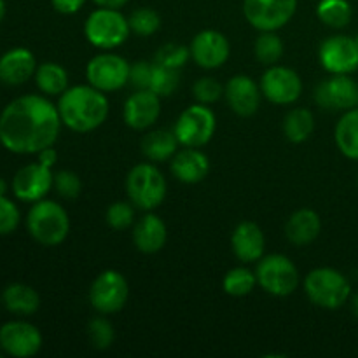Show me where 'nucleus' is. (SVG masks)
Here are the masks:
<instances>
[{
  "instance_id": "1",
  "label": "nucleus",
  "mask_w": 358,
  "mask_h": 358,
  "mask_svg": "<svg viewBox=\"0 0 358 358\" xmlns=\"http://www.w3.org/2000/svg\"><path fill=\"white\" fill-rule=\"evenodd\" d=\"M58 107L41 94H24L0 114V143L14 154H38L52 147L62 129Z\"/></svg>"
},
{
  "instance_id": "2",
  "label": "nucleus",
  "mask_w": 358,
  "mask_h": 358,
  "mask_svg": "<svg viewBox=\"0 0 358 358\" xmlns=\"http://www.w3.org/2000/svg\"><path fill=\"white\" fill-rule=\"evenodd\" d=\"M58 114L62 124L76 133H90L100 128L108 117L110 103L107 93L91 84L72 86L59 94Z\"/></svg>"
},
{
  "instance_id": "3",
  "label": "nucleus",
  "mask_w": 358,
  "mask_h": 358,
  "mask_svg": "<svg viewBox=\"0 0 358 358\" xmlns=\"http://www.w3.org/2000/svg\"><path fill=\"white\" fill-rule=\"evenodd\" d=\"M27 227L37 243L44 247H58L70 233L69 213L56 201L41 199L28 210Z\"/></svg>"
},
{
  "instance_id": "4",
  "label": "nucleus",
  "mask_w": 358,
  "mask_h": 358,
  "mask_svg": "<svg viewBox=\"0 0 358 358\" xmlns=\"http://www.w3.org/2000/svg\"><path fill=\"white\" fill-rule=\"evenodd\" d=\"M168 184L164 175L156 164L138 163L129 170L126 177V194L135 208L143 212H152L163 205L166 198Z\"/></svg>"
},
{
  "instance_id": "5",
  "label": "nucleus",
  "mask_w": 358,
  "mask_h": 358,
  "mask_svg": "<svg viewBox=\"0 0 358 358\" xmlns=\"http://www.w3.org/2000/svg\"><path fill=\"white\" fill-rule=\"evenodd\" d=\"M303 287L308 299L324 310H338L345 306L352 296L348 278L334 268L311 269L304 278Z\"/></svg>"
},
{
  "instance_id": "6",
  "label": "nucleus",
  "mask_w": 358,
  "mask_h": 358,
  "mask_svg": "<svg viewBox=\"0 0 358 358\" xmlns=\"http://www.w3.org/2000/svg\"><path fill=\"white\" fill-rule=\"evenodd\" d=\"M131 28L129 21L119 9L98 7L87 16L84 23V35L87 42L101 51H112L128 41Z\"/></svg>"
},
{
  "instance_id": "7",
  "label": "nucleus",
  "mask_w": 358,
  "mask_h": 358,
  "mask_svg": "<svg viewBox=\"0 0 358 358\" xmlns=\"http://www.w3.org/2000/svg\"><path fill=\"white\" fill-rule=\"evenodd\" d=\"M257 285L275 297H287L299 285V271L287 255L271 254L257 261Z\"/></svg>"
},
{
  "instance_id": "8",
  "label": "nucleus",
  "mask_w": 358,
  "mask_h": 358,
  "mask_svg": "<svg viewBox=\"0 0 358 358\" xmlns=\"http://www.w3.org/2000/svg\"><path fill=\"white\" fill-rule=\"evenodd\" d=\"M217 119L208 105L194 103L185 108L175 122V135L182 147L201 149L215 135Z\"/></svg>"
},
{
  "instance_id": "9",
  "label": "nucleus",
  "mask_w": 358,
  "mask_h": 358,
  "mask_svg": "<svg viewBox=\"0 0 358 358\" xmlns=\"http://www.w3.org/2000/svg\"><path fill=\"white\" fill-rule=\"evenodd\" d=\"M128 280L115 269L100 273L90 287V303L100 315L119 313L128 303Z\"/></svg>"
},
{
  "instance_id": "10",
  "label": "nucleus",
  "mask_w": 358,
  "mask_h": 358,
  "mask_svg": "<svg viewBox=\"0 0 358 358\" xmlns=\"http://www.w3.org/2000/svg\"><path fill=\"white\" fill-rule=\"evenodd\" d=\"M86 79L87 84L103 93L119 91L129 83V63L115 52H100L87 63Z\"/></svg>"
},
{
  "instance_id": "11",
  "label": "nucleus",
  "mask_w": 358,
  "mask_h": 358,
  "mask_svg": "<svg viewBox=\"0 0 358 358\" xmlns=\"http://www.w3.org/2000/svg\"><path fill=\"white\" fill-rule=\"evenodd\" d=\"M296 10L297 0H243L245 20L259 31H278Z\"/></svg>"
},
{
  "instance_id": "12",
  "label": "nucleus",
  "mask_w": 358,
  "mask_h": 358,
  "mask_svg": "<svg viewBox=\"0 0 358 358\" xmlns=\"http://www.w3.org/2000/svg\"><path fill=\"white\" fill-rule=\"evenodd\" d=\"M262 96L275 105L296 103L303 93V80L296 70L283 65H271L261 77Z\"/></svg>"
},
{
  "instance_id": "13",
  "label": "nucleus",
  "mask_w": 358,
  "mask_h": 358,
  "mask_svg": "<svg viewBox=\"0 0 358 358\" xmlns=\"http://www.w3.org/2000/svg\"><path fill=\"white\" fill-rule=\"evenodd\" d=\"M0 348L6 355L16 358L34 357L42 348V334L30 322H6L0 327Z\"/></svg>"
},
{
  "instance_id": "14",
  "label": "nucleus",
  "mask_w": 358,
  "mask_h": 358,
  "mask_svg": "<svg viewBox=\"0 0 358 358\" xmlns=\"http://www.w3.org/2000/svg\"><path fill=\"white\" fill-rule=\"evenodd\" d=\"M315 101L325 110H350L358 103V84L345 73H331L315 87Z\"/></svg>"
},
{
  "instance_id": "15",
  "label": "nucleus",
  "mask_w": 358,
  "mask_h": 358,
  "mask_svg": "<svg viewBox=\"0 0 358 358\" xmlns=\"http://www.w3.org/2000/svg\"><path fill=\"white\" fill-rule=\"evenodd\" d=\"M320 65L329 73L350 76L358 69V44L357 38L348 35H332L325 38L318 51Z\"/></svg>"
},
{
  "instance_id": "16",
  "label": "nucleus",
  "mask_w": 358,
  "mask_h": 358,
  "mask_svg": "<svg viewBox=\"0 0 358 358\" xmlns=\"http://www.w3.org/2000/svg\"><path fill=\"white\" fill-rule=\"evenodd\" d=\"M52 187H55V175L51 168L44 166L38 161L17 170L13 178L14 196L24 203L41 201Z\"/></svg>"
},
{
  "instance_id": "17",
  "label": "nucleus",
  "mask_w": 358,
  "mask_h": 358,
  "mask_svg": "<svg viewBox=\"0 0 358 358\" xmlns=\"http://www.w3.org/2000/svg\"><path fill=\"white\" fill-rule=\"evenodd\" d=\"M191 58L205 70L220 69L229 59L231 45L224 34L217 30H203L192 38Z\"/></svg>"
},
{
  "instance_id": "18",
  "label": "nucleus",
  "mask_w": 358,
  "mask_h": 358,
  "mask_svg": "<svg viewBox=\"0 0 358 358\" xmlns=\"http://www.w3.org/2000/svg\"><path fill=\"white\" fill-rule=\"evenodd\" d=\"M224 96L231 110L240 117H250L261 107V86L252 77L240 73L227 80L224 86Z\"/></svg>"
},
{
  "instance_id": "19",
  "label": "nucleus",
  "mask_w": 358,
  "mask_h": 358,
  "mask_svg": "<svg viewBox=\"0 0 358 358\" xmlns=\"http://www.w3.org/2000/svg\"><path fill=\"white\" fill-rule=\"evenodd\" d=\"M161 96L150 90H135L124 101L122 117L131 129H149L159 119Z\"/></svg>"
},
{
  "instance_id": "20",
  "label": "nucleus",
  "mask_w": 358,
  "mask_h": 358,
  "mask_svg": "<svg viewBox=\"0 0 358 358\" xmlns=\"http://www.w3.org/2000/svg\"><path fill=\"white\" fill-rule=\"evenodd\" d=\"M231 248L238 261L243 264H252L264 257L266 238L261 227L250 220L238 224L231 236Z\"/></svg>"
},
{
  "instance_id": "21",
  "label": "nucleus",
  "mask_w": 358,
  "mask_h": 358,
  "mask_svg": "<svg viewBox=\"0 0 358 358\" xmlns=\"http://www.w3.org/2000/svg\"><path fill=\"white\" fill-rule=\"evenodd\" d=\"M170 170L177 180L184 184H198L208 177L210 159L203 150L196 147H184L171 157Z\"/></svg>"
},
{
  "instance_id": "22",
  "label": "nucleus",
  "mask_w": 358,
  "mask_h": 358,
  "mask_svg": "<svg viewBox=\"0 0 358 358\" xmlns=\"http://www.w3.org/2000/svg\"><path fill=\"white\" fill-rule=\"evenodd\" d=\"M37 66L35 56L30 49H9L0 58V80L7 86H21L35 76Z\"/></svg>"
},
{
  "instance_id": "23",
  "label": "nucleus",
  "mask_w": 358,
  "mask_h": 358,
  "mask_svg": "<svg viewBox=\"0 0 358 358\" xmlns=\"http://www.w3.org/2000/svg\"><path fill=\"white\" fill-rule=\"evenodd\" d=\"M166 224L156 213H145L133 226V243H135L136 250L142 252V254H157L159 250H163V247L166 245Z\"/></svg>"
},
{
  "instance_id": "24",
  "label": "nucleus",
  "mask_w": 358,
  "mask_h": 358,
  "mask_svg": "<svg viewBox=\"0 0 358 358\" xmlns=\"http://www.w3.org/2000/svg\"><path fill=\"white\" fill-rule=\"evenodd\" d=\"M322 231V220L315 210L301 208L289 217L285 224V236L296 247L311 245Z\"/></svg>"
},
{
  "instance_id": "25",
  "label": "nucleus",
  "mask_w": 358,
  "mask_h": 358,
  "mask_svg": "<svg viewBox=\"0 0 358 358\" xmlns=\"http://www.w3.org/2000/svg\"><path fill=\"white\" fill-rule=\"evenodd\" d=\"M2 303L9 313L28 317L37 313L41 308V296L34 287L24 283H10L2 292Z\"/></svg>"
},
{
  "instance_id": "26",
  "label": "nucleus",
  "mask_w": 358,
  "mask_h": 358,
  "mask_svg": "<svg viewBox=\"0 0 358 358\" xmlns=\"http://www.w3.org/2000/svg\"><path fill=\"white\" fill-rule=\"evenodd\" d=\"M178 138L173 129H152L142 140V152L152 163L171 159L178 150Z\"/></svg>"
},
{
  "instance_id": "27",
  "label": "nucleus",
  "mask_w": 358,
  "mask_h": 358,
  "mask_svg": "<svg viewBox=\"0 0 358 358\" xmlns=\"http://www.w3.org/2000/svg\"><path fill=\"white\" fill-rule=\"evenodd\" d=\"M336 145L348 159L358 161V107L350 108L336 124Z\"/></svg>"
},
{
  "instance_id": "28",
  "label": "nucleus",
  "mask_w": 358,
  "mask_h": 358,
  "mask_svg": "<svg viewBox=\"0 0 358 358\" xmlns=\"http://www.w3.org/2000/svg\"><path fill=\"white\" fill-rule=\"evenodd\" d=\"M35 84L45 96H59L69 90V72L55 62H45L35 70Z\"/></svg>"
},
{
  "instance_id": "29",
  "label": "nucleus",
  "mask_w": 358,
  "mask_h": 358,
  "mask_svg": "<svg viewBox=\"0 0 358 358\" xmlns=\"http://www.w3.org/2000/svg\"><path fill=\"white\" fill-rule=\"evenodd\" d=\"M315 129V117L308 108H292L283 121V135L289 142L303 143Z\"/></svg>"
},
{
  "instance_id": "30",
  "label": "nucleus",
  "mask_w": 358,
  "mask_h": 358,
  "mask_svg": "<svg viewBox=\"0 0 358 358\" xmlns=\"http://www.w3.org/2000/svg\"><path fill=\"white\" fill-rule=\"evenodd\" d=\"M352 6L348 0H320L317 6V16L325 27L341 30L352 21Z\"/></svg>"
},
{
  "instance_id": "31",
  "label": "nucleus",
  "mask_w": 358,
  "mask_h": 358,
  "mask_svg": "<svg viewBox=\"0 0 358 358\" xmlns=\"http://www.w3.org/2000/svg\"><path fill=\"white\" fill-rule=\"evenodd\" d=\"M257 285V276L248 268H233L226 273L222 280V289L231 297H245L252 294Z\"/></svg>"
},
{
  "instance_id": "32",
  "label": "nucleus",
  "mask_w": 358,
  "mask_h": 358,
  "mask_svg": "<svg viewBox=\"0 0 358 358\" xmlns=\"http://www.w3.org/2000/svg\"><path fill=\"white\" fill-rule=\"evenodd\" d=\"M283 51H285V48H283L282 38L278 37L276 31H261L259 34L254 45L255 58L259 63L266 66L276 65L282 59Z\"/></svg>"
},
{
  "instance_id": "33",
  "label": "nucleus",
  "mask_w": 358,
  "mask_h": 358,
  "mask_svg": "<svg viewBox=\"0 0 358 358\" xmlns=\"http://www.w3.org/2000/svg\"><path fill=\"white\" fill-rule=\"evenodd\" d=\"M180 84V70L159 65L152 62V76H150L149 90L157 96H171Z\"/></svg>"
},
{
  "instance_id": "34",
  "label": "nucleus",
  "mask_w": 358,
  "mask_h": 358,
  "mask_svg": "<svg viewBox=\"0 0 358 358\" xmlns=\"http://www.w3.org/2000/svg\"><path fill=\"white\" fill-rule=\"evenodd\" d=\"M128 21L133 34L140 35V37L154 35L161 28V16L150 7H140V9L133 10Z\"/></svg>"
},
{
  "instance_id": "35",
  "label": "nucleus",
  "mask_w": 358,
  "mask_h": 358,
  "mask_svg": "<svg viewBox=\"0 0 358 358\" xmlns=\"http://www.w3.org/2000/svg\"><path fill=\"white\" fill-rule=\"evenodd\" d=\"M105 220L115 231H124L135 224V205L131 201L112 203L105 213Z\"/></svg>"
},
{
  "instance_id": "36",
  "label": "nucleus",
  "mask_w": 358,
  "mask_h": 358,
  "mask_svg": "<svg viewBox=\"0 0 358 358\" xmlns=\"http://www.w3.org/2000/svg\"><path fill=\"white\" fill-rule=\"evenodd\" d=\"M87 336H90V341L93 345V348L108 350L115 338L114 325L105 317H96L87 325Z\"/></svg>"
},
{
  "instance_id": "37",
  "label": "nucleus",
  "mask_w": 358,
  "mask_h": 358,
  "mask_svg": "<svg viewBox=\"0 0 358 358\" xmlns=\"http://www.w3.org/2000/svg\"><path fill=\"white\" fill-rule=\"evenodd\" d=\"M189 58H191V49L170 42V44H164L157 49L154 62L159 63V65L170 66V69L180 70L189 62Z\"/></svg>"
},
{
  "instance_id": "38",
  "label": "nucleus",
  "mask_w": 358,
  "mask_h": 358,
  "mask_svg": "<svg viewBox=\"0 0 358 358\" xmlns=\"http://www.w3.org/2000/svg\"><path fill=\"white\" fill-rule=\"evenodd\" d=\"M192 96L198 103L212 105L224 96V86L213 77H199L192 86Z\"/></svg>"
},
{
  "instance_id": "39",
  "label": "nucleus",
  "mask_w": 358,
  "mask_h": 358,
  "mask_svg": "<svg viewBox=\"0 0 358 358\" xmlns=\"http://www.w3.org/2000/svg\"><path fill=\"white\" fill-rule=\"evenodd\" d=\"M55 189L62 198L76 199L83 191V182L76 171L62 170L55 173Z\"/></svg>"
},
{
  "instance_id": "40",
  "label": "nucleus",
  "mask_w": 358,
  "mask_h": 358,
  "mask_svg": "<svg viewBox=\"0 0 358 358\" xmlns=\"http://www.w3.org/2000/svg\"><path fill=\"white\" fill-rule=\"evenodd\" d=\"M20 210L7 196H0V236H6L16 231L20 226Z\"/></svg>"
},
{
  "instance_id": "41",
  "label": "nucleus",
  "mask_w": 358,
  "mask_h": 358,
  "mask_svg": "<svg viewBox=\"0 0 358 358\" xmlns=\"http://www.w3.org/2000/svg\"><path fill=\"white\" fill-rule=\"evenodd\" d=\"M152 62H135L129 65V83L135 90H149Z\"/></svg>"
},
{
  "instance_id": "42",
  "label": "nucleus",
  "mask_w": 358,
  "mask_h": 358,
  "mask_svg": "<svg viewBox=\"0 0 358 358\" xmlns=\"http://www.w3.org/2000/svg\"><path fill=\"white\" fill-rule=\"evenodd\" d=\"M51 3L59 14H76L83 9L86 0H51Z\"/></svg>"
},
{
  "instance_id": "43",
  "label": "nucleus",
  "mask_w": 358,
  "mask_h": 358,
  "mask_svg": "<svg viewBox=\"0 0 358 358\" xmlns=\"http://www.w3.org/2000/svg\"><path fill=\"white\" fill-rule=\"evenodd\" d=\"M38 157V163L44 164V166L48 168H52L56 164V161H58V152H56L52 147H48V149L41 150V152L37 154Z\"/></svg>"
},
{
  "instance_id": "44",
  "label": "nucleus",
  "mask_w": 358,
  "mask_h": 358,
  "mask_svg": "<svg viewBox=\"0 0 358 358\" xmlns=\"http://www.w3.org/2000/svg\"><path fill=\"white\" fill-rule=\"evenodd\" d=\"M98 7H107V9H121L129 0H93Z\"/></svg>"
},
{
  "instance_id": "45",
  "label": "nucleus",
  "mask_w": 358,
  "mask_h": 358,
  "mask_svg": "<svg viewBox=\"0 0 358 358\" xmlns=\"http://www.w3.org/2000/svg\"><path fill=\"white\" fill-rule=\"evenodd\" d=\"M6 17V0H0V23Z\"/></svg>"
},
{
  "instance_id": "46",
  "label": "nucleus",
  "mask_w": 358,
  "mask_h": 358,
  "mask_svg": "<svg viewBox=\"0 0 358 358\" xmlns=\"http://www.w3.org/2000/svg\"><path fill=\"white\" fill-rule=\"evenodd\" d=\"M7 192V182L0 177V196H6Z\"/></svg>"
},
{
  "instance_id": "47",
  "label": "nucleus",
  "mask_w": 358,
  "mask_h": 358,
  "mask_svg": "<svg viewBox=\"0 0 358 358\" xmlns=\"http://www.w3.org/2000/svg\"><path fill=\"white\" fill-rule=\"evenodd\" d=\"M353 313H355V317L358 318V294L353 297Z\"/></svg>"
},
{
  "instance_id": "48",
  "label": "nucleus",
  "mask_w": 358,
  "mask_h": 358,
  "mask_svg": "<svg viewBox=\"0 0 358 358\" xmlns=\"http://www.w3.org/2000/svg\"><path fill=\"white\" fill-rule=\"evenodd\" d=\"M355 38H357V44H358V35H357V37H355Z\"/></svg>"
},
{
  "instance_id": "49",
  "label": "nucleus",
  "mask_w": 358,
  "mask_h": 358,
  "mask_svg": "<svg viewBox=\"0 0 358 358\" xmlns=\"http://www.w3.org/2000/svg\"><path fill=\"white\" fill-rule=\"evenodd\" d=\"M0 357H2V353H0Z\"/></svg>"
},
{
  "instance_id": "50",
  "label": "nucleus",
  "mask_w": 358,
  "mask_h": 358,
  "mask_svg": "<svg viewBox=\"0 0 358 358\" xmlns=\"http://www.w3.org/2000/svg\"><path fill=\"white\" fill-rule=\"evenodd\" d=\"M357 107H358V103H357Z\"/></svg>"
}]
</instances>
